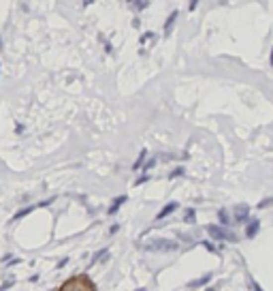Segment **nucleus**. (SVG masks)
Here are the masks:
<instances>
[{"label":"nucleus","instance_id":"1","mask_svg":"<svg viewBox=\"0 0 273 291\" xmlns=\"http://www.w3.org/2000/svg\"><path fill=\"white\" fill-rule=\"evenodd\" d=\"M207 233H209L213 240H231V242H237V236L233 231H224L218 225H209V227H207Z\"/></svg>","mask_w":273,"mask_h":291},{"label":"nucleus","instance_id":"2","mask_svg":"<svg viewBox=\"0 0 273 291\" xmlns=\"http://www.w3.org/2000/svg\"><path fill=\"white\" fill-rule=\"evenodd\" d=\"M149 251H173L177 248V242L173 240H164V238H158V240H152V242L147 244Z\"/></svg>","mask_w":273,"mask_h":291},{"label":"nucleus","instance_id":"3","mask_svg":"<svg viewBox=\"0 0 273 291\" xmlns=\"http://www.w3.org/2000/svg\"><path fill=\"white\" fill-rule=\"evenodd\" d=\"M258 229H261V221H258V218H250L248 225H246V238H248V240L256 238Z\"/></svg>","mask_w":273,"mask_h":291},{"label":"nucleus","instance_id":"4","mask_svg":"<svg viewBox=\"0 0 273 291\" xmlns=\"http://www.w3.org/2000/svg\"><path fill=\"white\" fill-rule=\"evenodd\" d=\"M177 17H179V11H173V13L169 15L167 24H164V34H167V37H169L171 32H173V26H175V22H177Z\"/></svg>","mask_w":273,"mask_h":291},{"label":"nucleus","instance_id":"5","mask_svg":"<svg viewBox=\"0 0 273 291\" xmlns=\"http://www.w3.org/2000/svg\"><path fill=\"white\" fill-rule=\"evenodd\" d=\"M211 281V274H205V276H201V279H197V281H192V283H188V289H197V287H205L207 283Z\"/></svg>","mask_w":273,"mask_h":291},{"label":"nucleus","instance_id":"6","mask_svg":"<svg viewBox=\"0 0 273 291\" xmlns=\"http://www.w3.org/2000/svg\"><path fill=\"white\" fill-rule=\"evenodd\" d=\"M177 210V203L175 201H171V203H167V205H164V208H162V212H158V221H160V218H167L169 214H171V212H175Z\"/></svg>","mask_w":273,"mask_h":291},{"label":"nucleus","instance_id":"7","mask_svg":"<svg viewBox=\"0 0 273 291\" xmlns=\"http://www.w3.org/2000/svg\"><path fill=\"white\" fill-rule=\"evenodd\" d=\"M126 199L128 197L126 195H122V197H116V199H113V203H111V208H109V214H116V212L122 208V205L126 203Z\"/></svg>","mask_w":273,"mask_h":291},{"label":"nucleus","instance_id":"8","mask_svg":"<svg viewBox=\"0 0 273 291\" xmlns=\"http://www.w3.org/2000/svg\"><path fill=\"white\" fill-rule=\"evenodd\" d=\"M248 212H250V208L248 205H237V216H235V223L237 221H248Z\"/></svg>","mask_w":273,"mask_h":291},{"label":"nucleus","instance_id":"9","mask_svg":"<svg viewBox=\"0 0 273 291\" xmlns=\"http://www.w3.org/2000/svg\"><path fill=\"white\" fill-rule=\"evenodd\" d=\"M107 255H109V248H100V251H96L94 255H92V264H98V261L105 259Z\"/></svg>","mask_w":273,"mask_h":291},{"label":"nucleus","instance_id":"10","mask_svg":"<svg viewBox=\"0 0 273 291\" xmlns=\"http://www.w3.org/2000/svg\"><path fill=\"white\" fill-rule=\"evenodd\" d=\"M218 216H220V221H222V225H226V227H231L235 221H233V218L231 216H228V212L226 210H220L218 212Z\"/></svg>","mask_w":273,"mask_h":291},{"label":"nucleus","instance_id":"11","mask_svg":"<svg viewBox=\"0 0 273 291\" xmlns=\"http://www.w3.org/2000/svg\"><path fill=\"white\" fill-rule=\"evenodd\" d=\"M83 279H85V276H81V281H83ZM75 287H77V289H81V287H83V289H92V285H81V283H67V285H64L62 289H75Z\"/></svg>","mask_w":273,"mask_h":291},{"label":"nucleus","instance_id":"12","mask_svg":"<svg viewBox=\"0 0 273 291\" xmlns=\"http://www.w3.org/2000/svg\"><path fill=\"white\" fill-rule=\"evenodd\" d=\"M184 221H186V223H195V221H197V214H195V210H192V208H188V210H186V214H184Z\"/></svg>","mask_w":273,"mask_h":291},{"label":"nucleus","instance_id":"13","mask_svg":"<svg viewBox=\"0 0 273 291\" xmlns=\"http://www.w3.org/2000/svg\"><path fill=\"white\" fill-rule=\"evenodd\" d=\"M147 0H133V6H135V11H143V9H147Z\"/></svg>","mask_w":273,"mask_h":291},{"label":"nucleus","instance_id":"14","mask_svg":"<svg viewBox=\"0 0 273 291\" xmlns=\"http://www.w3.org/2000/svg\"><path fill=\"white\" fill-rule=\"evenodd\" d=\"M32 210H34V205H28V208H24V210H19V212H17V214H15V216H13V218H15V221H17V218H21V216H26V214H28V212H32Z\"/></svg>","mask_w":273,"mask_h":291},{"label":"nucleus","instance_id":"15","mask_svg":"<svg viewBox=\"0 0 273 291\" xmlns=\"http://www.w3.org/2000/svg\"><path fill=\"white\" fill-rule=\"evenodd\" d=\"M179 176H184V167H175L173 172L169 174V178H179Z\"/></svg>","mask_w":273,"mask_h":291},{"label":"nucleus","instance_id":"16","mask_svg":"<svg viewBox=\"0 0 273 291\" xmlns=\"http://www.w3.org/2000/svg\"><path fill=\"white\" fill-rule=\"evenodd\" d=\"M143 159H145V150H141V154H139V159H136V163L133 165V169H139L141 165H143Z\"/></svg>","mask_w":273,"mask_h":291},{"label":"nucleus","instance_id":"17","mask_svg":"<svg viewBox=\"0 0 273 291\" xmlns=\"http://www.w3.org/2000/svg\"><path fill=\"white\" fill-rule=\"evenodd\" d=\"M269 205H273V197H269V199H263L261 203H258V208L263 210V208H269Z\"/></svg>","mask_w":273,"mask_h":291},{"label":"nucleus","instance_id":"18","mask_svg":"<svg viewBox=\"0 0 273 291\" xmlns=\"http://www.w3.org/2000/svg\"><path fill=\"white\" fill-rule=\"evenodd\" d=\"M154 165H156V159H152V161H147V163H145V169H143V174H145V172H147V169H152Z\"/></svg>","mask_w":273,"mask_h":291},{"label":"nucleus","instance_id":"19","mask_svg":"<svg viewBox=\"0 0 273 291\" xmlns=\"http://www.w3.org/2000/svg\"><path fill=\"white\" fill-rule=\"evenodd\" d=\"M152 37H154V32H145V34L141 37V43H145V41H147V39H152Z\"/></svg>","mask_w":273,"mask_h":291},{"label":"nucleus","instance_id":"20","mask_svg":"<svg viewBox=\"0 0 273 291\" xmlns=\"http://www.w3.org/2000/svg\"><path fill=\"white\" fill-rule=\"evenodd\" d=\"M197 4H199V0H190V4H188V9H190V11H195V9H197Z\"/></svg>","mask_w":273,"mask_h":291},{"label":"nucleus","instance_id":"21","mask_svg":"<svg viewBox=\"0 0 273 291\" xmlns=\"http://www.w3.org/2000/svg\"><path fill=\"white\" fill-rule=\"evenodd\" d=\"M203 246H205V248H207V251H211V253H218V251H215V248H213V246H211V244H209V242H205V244H203Z\"/></svg>","mask_w":273,"mask_h":291},{"label":"nucleus","instance_id":"22","mask_svg":"<svg viewBox=\"0 0 273 291\" xmlns=\"http://www.w3.org/2000/svg\"><path fill=\"white\" fill-rule=\"evenodd\" d=\"M145 180H147V174H143V176H141V178H139V180H136V184H143V182H145Z\"/></svg>","mask_w":273,"mask_h":291},{"label":"nucleus","instance_id":"23","mask_svg":"<svg viewBox=\"0 0 273 291\" xmlns=\"http://www.w3.org/2000/svg\"><path fill=\"white\" fill-rule=\"evenodd\" d=\"M271 67H273V49H271Z\"/></svg>","mask_w":273,"mask_h":291},{"label":"nucleus","instance_id":"24","mask_svg":"<svg viewBox=\"0 0 273 291\" xmlns=\"http://www.w3.org/2000/svg\"><path fill=\"white\" fill-rule=\"evenodd\" d=\"M126 2H128V4H133V0H126Z\"/></svg>","mask_w":273,"mask_h":291},{"label":"nucleus","instance_id":"25","mask_svg":"<svg viewBox=\"0 0 273 291\" xmlns=\"http://www.w3.org/2000/svg\"><path fill=\"white\" fill-rule=\"evenodd\" d=\"M0 49H2V41H0Z\"/></svg>","mask_w":273,"mask_h":291}]
</instances>
